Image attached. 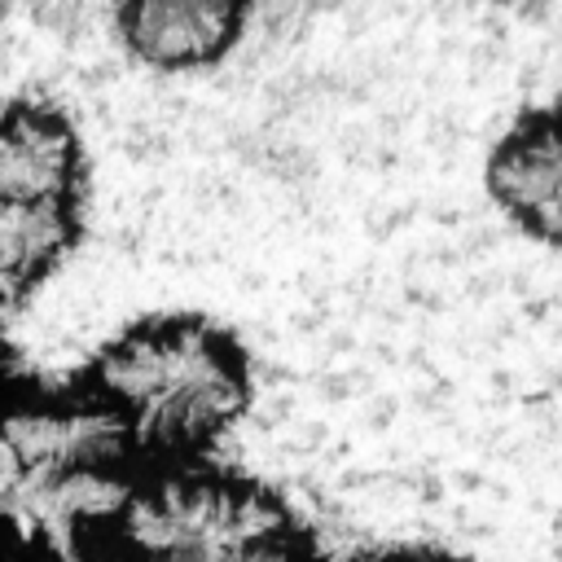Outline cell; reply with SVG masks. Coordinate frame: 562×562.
I'll use <instances>...</instances> for the list:
<instances>
[{
  "label": "cell",
  "mask_w": 562,
  "mask_h": 562,
  "mask_svg": "<svg viewBox=\"0 0 562 562\" xmlns=\"http://www.w3.org/2000/svg\"><path fill=\"white\" fill-rule=\"evenodd\" d=\"M88 386L127 426L140 461L189 465L246 417L250 364L220 325L154 316L97 351Z\"/></svg>",
  "instance_id": "obj_1"
},
{
  "label": "cell",
  "mask_w": 562,
  "mask_h": 562,
  "mask_svg": "<svg viewBox=\"0 0 562 562\" xmlns=\"http://www.w3.org/2000/svg\"><path fill=\"white\" fill-rule=\"evenodd\" d=\"M0 435L13 448L31 483L26 505L35 501V492L61 479L140 470V452L127 426L88 382L79 386H13L9 382L0 391Z\"/></svg>",
  "instance_id": "obj_2"
},
{
  "label": "cell",
  "mask_w": 562,
  "mask_h": 562,
  "mask_svg": "<svg viewBox=\"0 0 562 562\" xmlns=\"http://www.w3.org/2000/svg\"><path fill=\"white\" fill-rule=\"evenodd\" d=\"M83 189V145L70 119L40 101L0 105V202L70 206Z\"/></svg>",
  "instance_id": "obj_3"
},
{
  "label": "cell",
  "mask_w": 562,
  "mask_h": 562,
  "mask_svg": "<svg viewBox=\"0 0 562 562\" xmlns=\"http://www.w3.org/2000/svg\"><path fill=\"white\" fill-rule=\"evenodd\" d=\"M246 26V9L233 0H127L114 9L119 44L154 70L215 66Z\"/></svg>",
  "instance_id": "obj_4"
},
{
  "label": "cell",
  "mask_w": 562,
  "mask_h": 562,
  "mask_svg": "<svg viewBox=\"0 0 562 562\" xmlns=\"http://www.w3.org/2000/svg\"><path fill=\"white\" fill-rule=\"evenodd\" d=\"M487 189L518 228L562 246V123L509 132L487 162Z\"/></svg>",
  "instance_id": "obj_5"
},
{
  "label": "cell",
  "mask_w": 562,
  "mask_h": 562,
  "mask_svg": "<svg viewBox=\"0 0 562 562\" xmlns=\"http://www.w3.org/2000/svg\"><path fill=\"white\" fill-rule=\"evenodd\" d=\"M70 206H9L0 202V307L22 303L75 246Z\"/></svg>",
  "instance_id": "obj_6"
},
{
  "label": "cell",
  "mask_w": 562,
  "mask_h": 562,
  "mask_svg": "<svg viewBox=\"0 0 562 562\" xmlns=\"http://www.w3.org/2000/svg\"><path fill=\"white\" fill-rule=\"evenodd\" d=\"M198 562H312V544H307L303 527L290 522V527H281V531H268V536L228 544V549L206 553V558H198Z\"/></svg>",
  "instance_id": "obj_7"
},
{
  "label": "cell",
  "mask_w": 562,
  "mask_h": 562,
  "mask_svg": "<svg viewBox=\"0 0 562 562\" xmlns=\"http://www.w3.org/2000/svg\"><path fill=\"white\" fill-rule=\"evenodd\" d=\"M26 496H31V483H26V474H22L18 457H13V448H9L4 435H0V527H4V531L18 527V518H22V509H26Z\"/></svg>",
  "instance_id": "obj_8"
},
{
  "label": "cell",
  "mask_w": 562,
  "mask_h": 562,
  "mask_svg": "<svg viewBox=\"0 0 562 562\" xmlns=\"http://www.w3.org/2000/svg\"><path fill=\"white\" fill-rule=\"evenodd\" d=\"M0 562H57L53 553H44L40 544H31L26 536L18 531H4L0 527Z\"/></svg>",
  "instance_id": "obj_9"
},
{
  "label": "cell",
  "mask_w": 562,
  "mask_h": 562,
  "mask_svg": "<svg viewBox=\"0 0 562 562\" xmlns=\"http://www.w3.org/2000/svg\"><path fill=\"white\" fill-rule=\"evenodd\" d=\"M378 562H452V558H435V553H395V558H378Z\"/></svg>",
  "instance_id": "obj_10"
},
{
  "label": "cell",
  "mask_w": 562,
  "mask_h": 562,
  "mask_svg": "<svg viewBox=\"0 0 562 562\" xmlns=\"http://www.w3.org/2000/svg\"><path fill=\"white\" fill-rule=\"evenodd\" d=\"M9 386V347H4V338H0V391Z\"/></svg>",
  "instance_id": "obj_11"
}]
</instances>
